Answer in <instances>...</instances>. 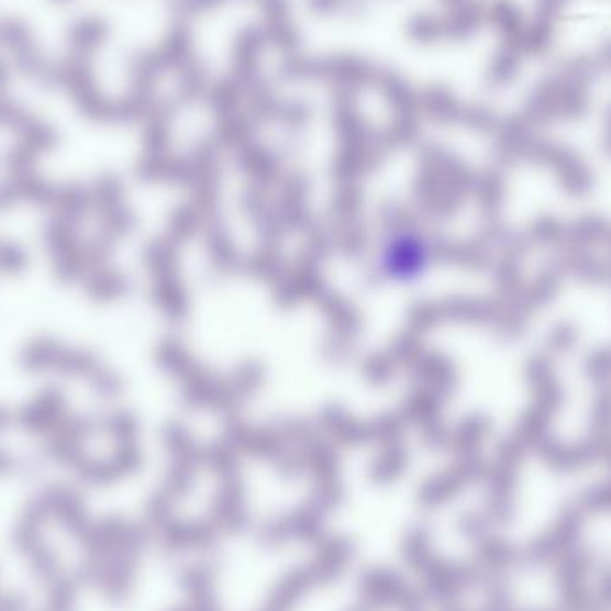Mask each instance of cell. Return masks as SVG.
Listing matches in <instances>:
<instances>
[{
	"label": "cell",
	"instance_id": "6da1fadb",
	"mask_svg": "<svg viewBox=\"0 0 611 611\" xmlns=\"http://www.w3.org/2000/svg\"><path fill=\"white\" fill-rule=\"evenodd\" d=\"M424 262L422 248L415 242L401 240L393 247L388 248L387 265L396 274H411Z\"/></svg>",
	"mask_w": 611,
	"mask_h": 611
}]
</instances>
